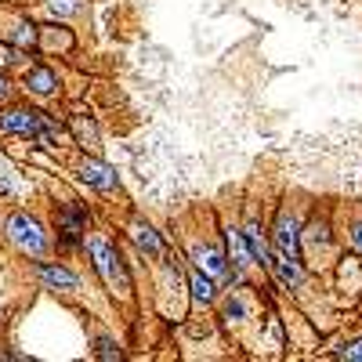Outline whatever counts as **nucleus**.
Instances as JSON below:
<instances>
[{
	"label": "nucleus",
	"mask_w": 362,
	"mask_h": 362,
	"mask_svg": "<svg viewBox=\"0 0 362 362\" xmlns=\"http://www.w3.org/2000/svg\"><path fill=\"white\" fill-rule=\"evenodd\" d=\"M90 257H95L98 276H102L112 290H119V293L131 290V276H127V268H124V261H119V254H116V247L109 243V239H102V235L90 239Z\"/></svg>",
	"instance_id": "obj_1"
},
{
	"label": "nucleus",
	"mask_w": 362,
	"mask_h": 362,
	"mask_svg": "<svg viewBox=\"0 0 362 362\" xmlns=\"http://www.w3.org/2000/svg\"><path fill=\"white\" fill-rule=\"evenodd\" d=\"M4 228H8V239H11V243H15L22 254L40 257V254L47 250V235H44V228H40L37 218H29V214H11Z\"/></svg>",
	"instance_id": "obj_2"
},
{
	"label": "nucleus",
	"mask_w": 362,
	"mask_h": 362,
	"mask_svg": "<svg viewBox=\"0 0 362 362\" xmlns=\"http://www.w3.org/2000/svg\"><path fill=\"white\" fill-rule=\"evenodd\" d=\"M51 119L37 109H8L0 112V131L4 134H37L40 127H47Z\"/></svg>",
	"instance_id": "obj_3"
},
{
	"label": "nucleus",
	"mask_w": 362,
	"mask_h": 362,
	"mask_svg": "<svg viewBox=\"0 0 362 362\" xmlns=\"http://www.w3.org/2000/svg\"><path fill=\"white\" fill-rule=\"evenodd\" d=\"M83 210L76 206V203H69V206H62V214H58V235H62V243H69V247H80L83 243Z\"/></svg>",
	"instance_id": "obj_4"
},
{
	"label": "nucleus",
	"mask_w": 362,
	"mask_h": 362,
	"mask_svg": "<svg viewBox=\"0 0 362 362\" xmlns=\"http://www.w3.org/2000/svg\"><path fill=\"white\" fill-rule=\"evenodd\" d=\"M272 243H276L279 254L297 257V250H300V235H297V218H293V214H279L276 232H272Z\"/></svg>",
	"instance_id": "obj_5"
},
{
	"label": "nucleus",
	"mask_w": 362,
	"mask_h": 362,
	"mask_svg": "<svg viewBox=\"0 0 362 362\" xmlns=\"http://www.w3.org/2000/svg\"><path fill=\"white\" fill-rule=\"evenodd\" d=\"M37 276H40V283L44 286H51V290H80V279L73 276L69 268H62V264H51V261H40L37 264Z\"/></svg>",
	"instance_id": "obj_6"
},
{
	"label": "nucleus",
	"mask_w": 362,
	"mask_h": 362,
	"mask_svg": "<svg viewBox=\"0 0 362 362\" xmlns=\"http://www.w3.org/2000/svg\"><path fill=\"white\" fill-rule=\"evenodd\" d=\"M272 272H276V279L286 286V290H297L300 283H305V272H300V264H297V257H290V254H272V264H268Z\"/></svg>",
	"instance_id": "obj_7"
},
{
	"label": "nucleus",
	"mask_w": 362,
	"mask_h": 362,
	"mask_svg": "<svg viewBox=\"0 0 362 362\" xmlns=\"http://www.w3.org/2000/svg\"><path fill=\"white\" fill-rule=\"evenodd\" d=\"M80 174H83V181H87V185H95L98 192H112V189L119 185V181H116V174H112V167H105V163H98V160H83Z\"/></svg>",
	"instance_id": "obj_8"
},
{
	"label": "nucleus",
	"mask_w": 362,
	"mask_h": 362,
	"mask_svg": "<svg viewBox=\"0 0 362 362\" xmlns=\"http://www.w3.org/2000/svg\"><path fill=\"white\" fill-rule=\"evenodd\" d=\"M131 239H134V247L141 250V254H148V257H160L163 254V243H160V235L148 228V225H131Z\"/></svg>",
	"instance_id": "obj_9"
},
{
	"label": "nucleus",
	"mask_w": 362,
	"mask_h": 362,
	"mask_svg": "<svg viewBox=\"0 0 362 362\" xmlns=\"http://www.w3.org/2000/svg\"><path fill=\"white\" fill-rule=\"evenodd\" d=\"M192 261H196V268H203L206 276H214V279L225 272V254L214 250V247H196L192 250Z\"/></svg>",
	"instance_id": "obj_10"
},
{
	"label": "nucleus",
	"mask_w": 362,
	"mask_h": 362,
	"mask_svg": "<svg viewBox=\"0 0 362 362\" xmlns=\"http://www.w3.org/2000/svg\"><path fill=\"white\" fill-rule=\"evenodd\" d=\"M228 257H232V264H235V272H243L247 264H250V243H247V235L243 232H235V228H228Z\"/></svg>",
	"instance_id": "obj_11"
},
{
	"label": "nucleus",
	"mask_w": 362,
	"mask_h": 362,
	"mask_svg": "<svg viewBox=\"0 0 362 362\" xmlns=\"http://www.w3.org/2000/svg\"><path fill=\"white\" fill-rule=\"evenodd\" d=\"M189 290H192V297L199 300V305H210V300H214V276H206L203 268H196L189 276Z\"/></svg>",
	"instance_id": "obj_12"
},
{
	"label": "nucleus",
	"mask_w": 362,
	"mask_h": 362,
	"mask_svg": "<svg viewBox=\"0 0 362 362\" xmlns=\"http://www.w3.org/2000/svg\"><path fill=\"white\" fill-rule=\"evenodd\" d=\"M25 87H29V90H37V95H51V90L58 87V80H54L51 69L37 66V69H29V73H25Z\"/></svg>",
	"instance_id": "obj_13"
},
{
	"label": "nucleus",
	"mask_w": 362,
	"mask_h": 362,
	"mask_svg": "<svg viewBox=\"0 0 362 362\" xmlns=\"http://www.w3.org/2000/svg\"><path fill=\"white\" fill-rule=\"evenodd\" d=\"M247 315H250V308H247L243 297H239V293L225 297V319H247Z\"/></svg>",
	"instance_id": "obj_14"
},
{
	"label": "nucleus",
	"mask_w": 362,
	"mask_h": 362,
	"mask_svg": "<svg viewBox=\"0 0 362 362\" xmlns=\"http://www.w3.org/2000/svg\"><path fill=\"white\" fill-rule=\"evenodd\" d=\"M15 44H18V47H33V44H37V25H18Z\"/></svg>",
	"instance_id": "obj_15"
},
{
	"label": "nucleus",
	"mask_w": 362,
	"mask_h": 362,
	"mask_svg": "<svg viewBox=\"0 0 362 362\" xmlns=\"http://www.w3.org/2000/svg\"><path fill=\"white\" fill-rule=\"evenodd\" d=\"M47 8H51L54 15H73V11L80 8V0H47Z\"/></svg>",
	"instance_id": "obj_16"
},
{
	"label": "nucleus",
	"mask_w": 362,
	"mask_h": 362,
	"mask_svg": "<svg viewBox=\"0 0 362 362\" xmlns=\"http://www.w3.org/2000/svg\"><path fill=\"white\" fill-rule=\"evenodd\" d=\"M337 358H348V362H362V341H351L337 351Z\"/></svg>",
	"instance_id": "obj_17"
},
{
	"label": "nucleus",
	"mask_w": 362,
	"mask_h": 362,
	"mask_svg": "<svg viewBox=\"0 0 362 362\" xmlns=\"http://www.w3.org/2000/svg\"><path fill=\"white\" fill-rule=\"evenodd\" d=\"M98 358H119V351L112 348V341H98Z\"/></svg>",
	"instance_id": "obj_18"
},
{
	"label": "nucleus",
	"mask_w": 362,
	"mask_h": 362,
	"mask_svg": "<svg viewBox=\"0 0 362 362\" xmlns=\"http://www.w3.org/2000/svg\"><path fill=\"white\" fill-rule=\"evenodd\" d=\"M351 243H355V250L362 254V221H355V228H351Z\"/></svg>",
	"instance_id": "obj_19"
},
{
	"label": "nucleus",
	"mask_w": 362,
	"mask_h": 362,
	"mask_svg": "<svg viewBox=\"0 0 362 362\" xmlns=\"http://www.w3.org/2000/svg\"><path fill=\"white\" fill-rule=\"evenodd\" d=\"M15 62V51L11 47H0V66H11Z\"/></svg>",
	"instance_id": "obj_20"
},
{
	"label": "nucleus",
	"mask_w": 362,
	"mask_h": 362,
	"mask_svg": "<svg viewBox=\"0 0 362 362\" xmlns=\"http://www.w3.org/2000/svg\"><path fill=\"white\" fill-rule=\"evenodd\" d=\"M8 98V80H4V73H0V102Z\"/></svg>",
	"instance_id": "obj_21"
}]
</instances>
